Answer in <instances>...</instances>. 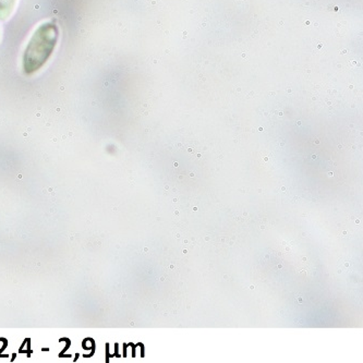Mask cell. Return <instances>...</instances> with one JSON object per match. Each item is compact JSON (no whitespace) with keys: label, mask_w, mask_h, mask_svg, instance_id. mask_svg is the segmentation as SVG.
Segmentation results:
<instances>
[{"label":"cell","mask_w":363,"mask_h":363,"mask_svg":"<svg viewBox=\"0 0 363 363\" xmlns=\"http://www.w3.org/2000/svg\"><path fill=\"white\" fill-rule=\"evenodd\" d=\"M60 38V30L54 22L40 24L28 40L22 58L24 74L40 71L50 60Z\"/></svg>","instance_id":"6da1fadb"},{"label":"cell","mask_w":363,"mask_h":363,"mask_svg":"<svg viewBox=\"0 0 363 363\" xmlns=\"http://www.w3.org/2000/svg\"><path fill=\"white\" fill-rule=\"evenodd\" d=\"M17 0H0V20L6 21L11 16Z\"/></svg>","instance_id":"7a4b0ae2"}]
</instances>
